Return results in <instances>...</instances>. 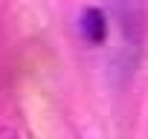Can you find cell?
<instances>
[{"instance_id":"6da1fadb","label":"cell","mask_w":148,"mask_h":139,"mask_svg":"<svg viewBox=\"0 0 148 139\" xmlns=\"http://www.w3.org/2000/svg\"><path fill=\"white\" fill-rule=\"evenodd\" d=\"M82 35L90 41V44H102L105 35H108V23H105V15L99 9H87L82 15Z\"/></svg>"}]
</instances>
